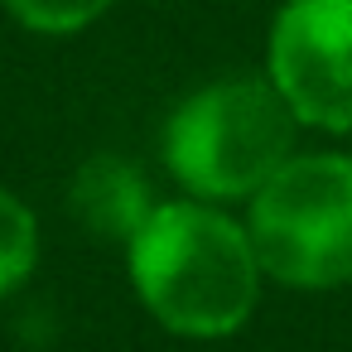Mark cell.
<instances>
[{
    "mask_svg": "<svg viewBox=\"0 0 352 352\" xmlns=\"http://www.w3.org/2000/svg\"><path fill=\"white\" fill-rule=\"evenodd\" d=\"M126 270L145 314L164 333L193 342L241 333L265 280L246 222L208 198L155 203L126 241Z\"/></svg>",
    "mask_w": 352,
    "mask_h": 352,
    "instance_id": "6da1fadb",
    "label": "cell"
},
{
    "mask_svg": "<svg viewBox=\"0 0 352 352\" xmlns=\"http://www.w3.org/2000/svg\"><path fill=\"white\" fill-rule=\"evenodd\" d=\"M299 140V116L265 73L217 78L188 92L164 121V169L188 198H251Z\"/></svg>",
    "mask_w": 352,
    "mask_h": 352,
    "instance_id": "7a4b0ae2",
    "label": "cell"
},
{
    "mask_svg": "<svg viewBox=\"0 0 352 352\" xmlns=\"http://www.w3.org/2000/svg\"><path fill=\"white\" fill-rule=\"evenodd\" d=\"M246 203L265 280L285 289L352 285V155H289Z\"/></svg>",
    "mask_w": 352,
    "mask_h": 352,
    "instance_id": "3957f363",
    "label": "cell"
},
{
    "mask_svg": "<svg viewBox=\"0 0 352 352\" xmlns=\"http://www.w3.org/2000/svg\"><path fill=\"white\" fill-rule=\"evenodd\" d=\"M265 78L299 126L352 131V0H285L265 39Z\"/></svg>",
    "mask_w": 352,
    "mask_h": 352,
    "instance_id": "277c9868",
    "label": "cell"
},
{
    "mask_svg": "<svg viewBox=\"0 0 352 352\" xmlns=\"http://www.w3.org/2000/svg\"><path fill=\"white\" fill-rule=\"evenodd\" d=\"M68 208L92 236L131 241L140 232V222L155 212V193H150V179L131 160L92 155L78 164V174L68 184Z\"/></svg>",
    "mask_w": 352,
    "mask_h": 352,
    "instance_id": "5b68a950",
    "label": "cell"
},
{
    "mask_svg": "<svg viewBox=\"0 0 352 352\" xmlns=\"http://www.w3.org/2000/svg\"><path fill=\"white\" fill-rule=\"evenodd\" d=\"M39 265V222L34 208L0 184V299H10Z\"/></svg>",
    "mask_w": 352,
    "mask_h": 352,
    "instance_id": "8992f818",
    "label": "cell"
},
{
    "mask_svg": "<svg viewBox=\"0 0 352 352\" xmlns=\"http://www.w3.org/2000/svg\"><path fill=\"white\" fill-rule=\"evenodd\" d=\"M6 15L15 25H25L30 34H78L87 25H97L116 0H0Z\"/></svg>",
    "mask_w": 352,
    "mask_h": 352,
    "instance_id": "52a82bcc",
    "label": "cell"
}]
</instances>
